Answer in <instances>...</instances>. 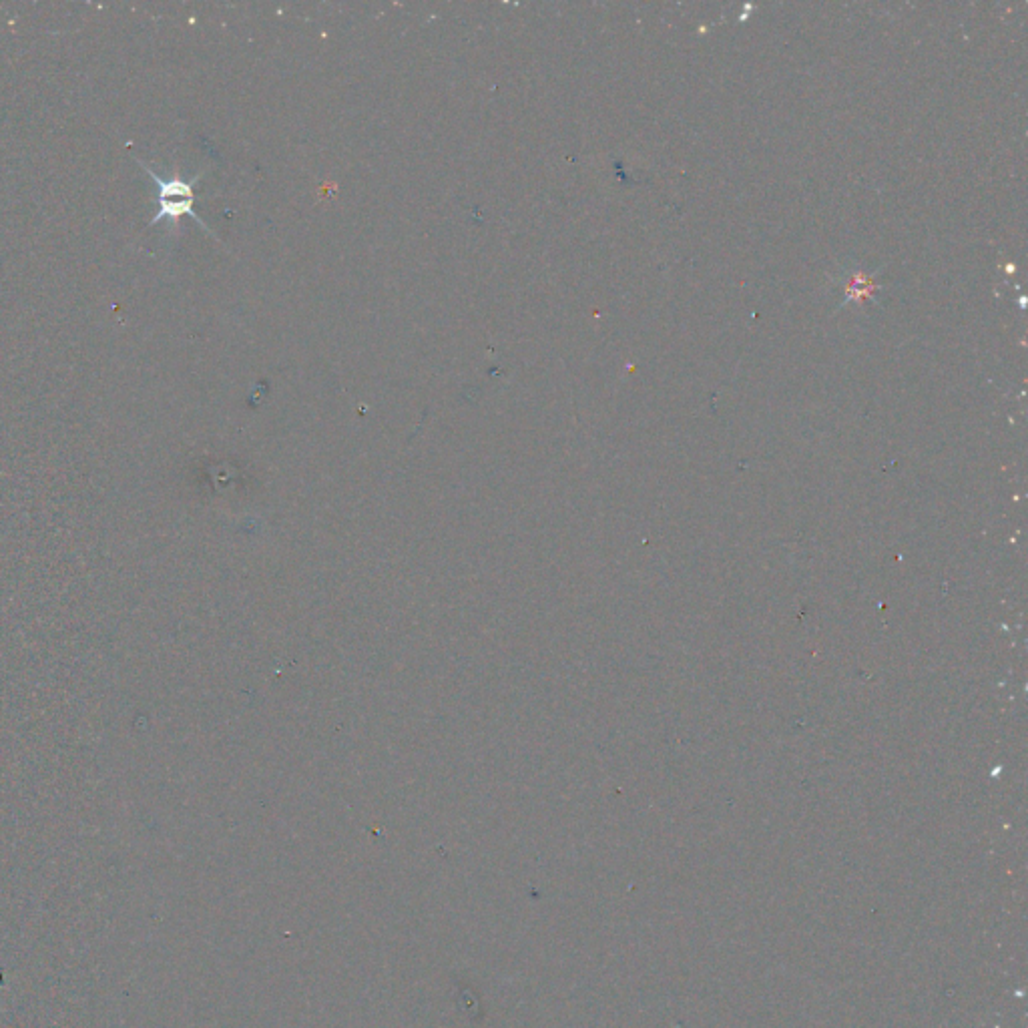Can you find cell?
Masks as SVG:
<instances>
[{"label":"cell","mask_w":1028,"mask_h":1028,"mask_svg":"<svg viewBox=\"0 0 1028 1028\" xmlns=\"http://www.w3.org/2000/svg\"><path fill=\"white\" fill-rule=\"evenodd\" d=\"M145 169H147V173L151 175V179L157 183V189H159V193H157V199H159V211H157V215L153 217L151 225H155L157 221H161V219H165V217H169V219H179L181 215H191V217H193V219H195V221H197L205 231H209V229H207V225L203 223V219H201V217L195 213V209H193V201H195L193 185L199 181V177H195V179H191V181H189V179H183V177H179V175L165 179V177H159L157 173H153L149 167H145Z\"/></svg>","instance_id":"6da1fadb"}]
</instances>
